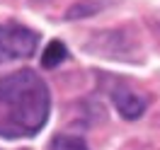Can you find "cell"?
I'll return each instance as SVG.
<instances>
[{
    "label": "cell",
    "mask_w": 160,
    "mask_h": 150,
    "mask_svg": "<svg viewBox=\"0 0 160 150\" xmlns=\"http://www.w3.org/2000/svg\"><path fill=\"white\" fill-rule=\"evenodd\" d=\"M68 58V51H66V44L58 39H53L46 44V49H44V56H41V65L44 68H56L58 63Z\"/></svg>",
    "instance_id": "obj_4"
},
{
    "label": "cell",
    "mask_w": 160,
    "mask_h": 150,
    "mask_svg": "<svg viewBox=\"0 0 160 150\" xmlns=\"http://www.w3.org/2000/svg\"><path fill=\"white\" fill-rule=\"evenodd\" d=\"M51 150H88V145L78 136H56L51 140Z\"/></svg>",
    "instance_id": "obj_5"
},
{
    "label": "cell",
    "mask_w": 160,
    "mask_h": 150,
    "mask_svg": "<svg viewBox=\"0 0 160 150\" xmlns=\"http://www.w3.org/2000/svg\"><path fill=\"white\" fill-rule=\"evenodd\" d=\"M112 99H114L117 111L129 121L143 116V111H146V99L141 94H136L133 90H129V87H117L112 92Z\"/></svg>",
    "instance_id": "obj_3"
},
{
    "label": "cell",
    "mask_w": 160,
    "mask_h": 150,
    "mask_svg": "<svg viewBox=\"0 0 160 150\" xmlns=\"http://www.w3.org/2000/svg\"><path fill=\"white\" fill-rule=\"evenodd\" d=\"M39 44L37 31L24 24H0V63H10L17 58H29Z\"/></svg>",
    "instance_id": "obj_2"
},
{
    "label": "cell",
    "mask_w": 160,
    "mask_h": 150,
    "mask_svg": "<svg viewBox=\"0 0 160 150\" xmlns=\"http://www.w3.org/2000/svg\"><path fill=\"white\" fill-rule=\"evenodd\" d=\"M51 94L34 70H17L0 78V136H37L49 119Z\"/></svg>",
    "instance_id": "obj_1"
}]
</instances>
